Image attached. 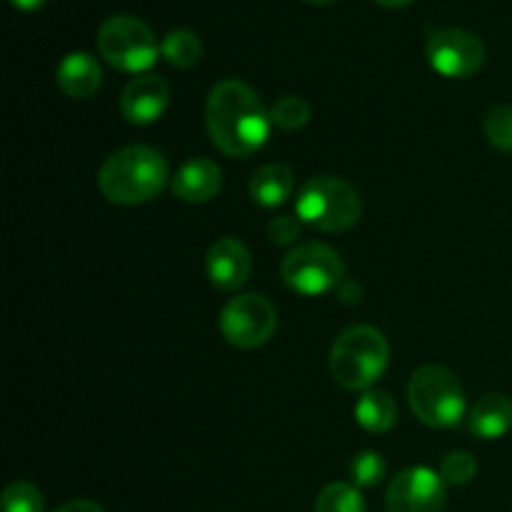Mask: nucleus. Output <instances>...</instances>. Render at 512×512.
Instances as JSON below:
<instances>
[{
	"mask_svg": "<svg viewBox=\"0 0 512 512\" xmlns=\"http://www.w3.org/2000/svg\"><path fill=\"white\" fill-rule=\"evenodd\" d=\"M205 123L213 145L228 158H248L270 138V113L243 80H220L205 103Z\"/></svg>",
	"mask_w": 512,
	"mask_h": 512,
	"instance_id": "nucleus-1",
	"label": "nucleus"
},
{
	"mask_svg": "<svg viewBox=\"0 0 512 512\" xmlns=\"http://www.w3.org/2000/svg\"><path fill=\"white\" fill-rule=\"evenodd\" d=\"M168 183V160L148 145H128L105 158L98 170V188L110 203L140 205L158 198Z\"/></svg>",
	"mask_w": 512,
	"mask_h": 512,
	"instance_id": "nucleus-2",
	"label": "nucleus"
},
{
	"mask_svg": "<svg viewBox=\"0 0 512 512\" xmlns=\"http://www.w3.org/2000/svg\"><path fill=\"white\" fill-rule=\"evenodd\" d=\"M390 360L388 340L370 325H353L335 338L330 373L345 390H368L385 373Z\"/></svg>",
	"mask_w": 512,
	"mask_h": 512,
	"instance_id": "nucleus-3",
	"label": "nucleus"
},
{
	"mask_svg": "<svg viewBox=\"0 0 512 512\" xmlns=\"http://www.w3.org/2000/svg\"><path fill=\"white\" fill-rule=\"evenodd\" d=\"M295 213L305 225L320 233H345L363 215V200L348 180L318 175L300 188Z\"/></svg>",
	"mask_w": 512,
	"mask_h": 512,
	"instance_id": "nucleus-4",
	"label": "nucleus"
},
{
	"mask_svg": "<svg viewBox=\"0 0 512 512\" xmlns=\"http://www.w3.org/2000/svg\"><path fill=\"white\" fill-rule=\"evenodd\" d=\"M408 400L415 418L428 428H455L465 418V390L443 365H423L413 373Z\"/></svg>",
	"mask_w": 512,
	"mask_h": 512,
	"instance_id": "nucleus-5",
	"label": "nucleus"
},
{
	"mask_svg": "<svg viewBox=\"0 0 512 512\" xmlns=\"http://www.w3.org/2000/svg\"><path fill=\"white\" fill-rule=\"evenodd\" d=\"M98 50L113 68L143 73L158 60L160 45L153 28L135 15H113L98 28Z\"/></svg>",
	"mask_w": 512,
	"mask_h": 512,
	"instance_id": "nucleus-6",
	"label": "nucleus"
},
{
	"mask_svg": "<svg viewBox=\"0 0 512 512\" xmlns=\"http://www.w3.org/2000/svg\"><path fill=\"white\" fill-rule=\"evenodd\" d=\"M280 278L300 295H323L345 283V263L325 243H303L280 263Z\"/></svg>",
	"mask_w": 512,
	"mask_h": 512,
	"instance_id": "nucleus-7",
	"label": "nucleus"
},
{
	"mask_svg": "<svg viewBox=\"0 0 512 512\" xmlns=\"http://www.w3.org/2000/svg\"><path fill=\"white\" fill-rule=\"evenodd\" d=\"M220 333L230 345L243 350L260 348L273 338L278 328V313L265 295H240L220 313Z\"/></svg>",
	"mask_w": 512,
	"mask_h": 512,
	"instance_id": "nucleus-8",
	"label": "nucleus"
},
{
	"mask_svg": "<svg viewBox=\"0 0 512 512\" xmlns=\"http://www.w3.org/2000/svg\"><path fill=\"white\" fill-rule=\"evenodd\" d=\"M428 60L445 78H470L485 63V45L465 28H438L428 38Z\"/></svg>",
	"mask_w": 512,
	"mask_h": 512,
	"instance_id": "nucleus-9",
	"label": "nucleus"
},
{
	"mask_svg": "<svg viewBox=\"0 0 512 512\" xmlns=\"http://www.w3.org/2000/svg\"><path fill=\"white\" fill-rule=\"evenodd\" d=\"M388 512H443L445 483L428 468H408L393 478L385 495Z\"/></svg>",
	"mask_w": 512,
	"mask_h": 512,
	"instance_id": "nucleus-10",
	"label": "nucleus"
},
{
	"mask_svg": "<svg viewBox=\"0 0 512 512\" xmlns=\"http://www.w3.org/2000/svg\"><path fill=\"white\" fill-rule=\"evenodd\" d=\"M205 270H208L210 283L223 293L243 288L253 270V258L250 250L235 238H220L210 245L205 255Z\"/></svg>",
	"mask_w": 512,
	"mask_h": 512,
	"instance_id": "nucleus-11",
	"label": "nucleus"
},
{
	"mask_svg": "<svg viewBox=\"0 0 512 512\" xmlns=\"http://www.w3.org/2000/svg\"><path fill=\"white\" fill-rule=\"evenodd\" d=\"M170 103V88L160 75H138L120 95V113L133 125H150L165 113Z\"/></svg>",
	"mask_w": 512,
	"mask_h": 512,
	"instance_id": "nucleus-12",
	"label": "nucleus"
},
{
	"mask_svg": "<svg viewBox=\"0 0 512 512\" xmlns=\"http://www.w3.org/2000/svg\"><path fill=\"white\" fill-rule=\"evenodd\" d=\"M223 188V170L208 158H193L175 173L173 195L183 203H208Z\"/></svg>",
	"mask_w": 512,
	"mask_h": 512,
	"instance_id": "nucleus-13",
	"label": "nucleus"
},
{
	"mask_svg": "<svg viewBox=\"0 0 512 512\" xmlns=\"http://www.w3.org/2000/svg\"><path fill=\"white\" fill-rule=\"evenodd\" d=\"M60 90L70 98H90L103 85V70L90 53H68L55 70Z\"/></svg>",
	"mask_w": 512,
	"mask_h": 512,
	"instance_id": "nucleus-14",
	"label": "nucleus"
},
{
	"mask_svg": "<svg viewBox=\"0 0 512 512\" xmlns=\"http://www.w3.org/2000/svg\"><path fill=\"white\" fill-rule=\"evenodd\" d=\"M468 428L480 440H498L512 428V400L503 393H488L470 408Z\"/></svg>",
	"mask_w": 512,
	"mask_h": 512,
	"instance_id": "nucleus-15",
	"label": "nucleus"
},
{
	"mask_svg": "<svg viewBox=\"0 0 512 512\" xmlns=\"http://www.w3.org/2000/svg\"><path fill=\"white\" fill-rule=\"evenodd\" d=\"M295 175L288 165H263L250 178V198L260 208H278L293 195Z\"/></svg>",
	"mask_w": 512,
	"mask_h": 512,
	"instance_id": "nucleus-16",
	"label": "nucleus"
},
{
	"mask_svg": "<svg viewBox=\"0 0 512 512\" xmlns=\"http://www.w3.org/2000/svg\"><path fill=\"white\" fill-rule=\"evenodd\" d=\"M355 420L368 433H388L398 420V405L388 390H365L355 403Z\"/></svg>",
	"mask_w": 512,
	"mask_h": 512,
	"instance_id": "nucleus-17",
	"label": "nucleus"
},
{
	"mask_svg": "<svg viewBox=\"0 0 512 512\" xmlns=\"http://www.w3.org/2000/svg\"><path fill=\"white\" fill-rule=\"evenodd\" d=\"M160 53L175 68H193L203 55V43L188 28H173L160 43Z\"/></svg>",
	"mask_w": 512,
	"mask_h": 512,
	"instance_id": "nucleus-18",
	"label": "nucleus"
},
{
	"mask_svg": "<svg viewBox=\"0 0 512 512\" xmlns=\"http://www.w3.org/2000/svg\"><path fill=\"white\" fill-rule=\"evenodd\" d=\"M315 512H365V500L355 485L330 483L315 498Z\"/></svg>",
	"mask_w": 512,
	"mask_h": 512,
	"instance_id": "nucleus-19",
	"label": "nucleus"
},
{
	"mask_svg": "<svg viewBox=\"0 0 512 512\" xmlns=\"http://www.w3.org/2000/svg\"><path fill=\"white\" fill-rule=\"evenodd\" d=\"M310 105L300 95H283L270 108V123L280 130H298L308 125Z\"/></svg>",
	"mask_w": 512,
	"mask_h": 512,
	"instance_id": "nucleus-20",
	"label": "nucleus"
},
{
	"mask_svg": "<svg viewBox=\"0 0 512 512\" xmlns=\"http://www.w3.org/2000/svg\"><path fill=\"white\" fill-rule=\"evenodd\" d=\"M475 473H478V460L470 450H453V453L440 460L438 475L443 478L445 485H453V488L468 485L475 478Z\"/></svg>",
	"mask_w": 512,
	"mask_h": 512,
	"instance_id": "nucleus-21",
	"label": "nucleus"
},
{
	"mask_svg": "<svg viewBox=\"0 0 512 512\" xmlns=\"http://www.w3.org/2000/svg\"><path fill=\"white\" fill-rule=\"evenodd\" d=\"M485 135L493 143V148L512 153V105H495L485 115Z\"/></svg>",
	"mask_w": 512,
	"mask_h": 512,
	"instance_id": "nucleus-22",
	"label": "nucleus"
},
{
	"mask_svg": "<svg viewBox=\"0 0 512 512\" xmlns=\"http://www.w3.org/2000/svg\"><path fill=\"white\" fill-rule=\"evenodd\" d=\"M350 478L355 488H375L385 478V460L383 455L373 450H363L350 460Z\"/></svg>",
	"mask_w": 512,
	"mask_h": 512,
	"instance_id": "nucleus-23",
	"label": "nucleus"
},
{
	"mask_svg": "<svg viewBox=\"0 0 512 512\" xmlns=\"http://www.w3.org/2000/svg\"><path fill=\"white\" fill-rule=\"evenodd\" d=\"M3 512H43V493L33 483L15 480L3 490Z\"/></svg>",
	"mask_w": 512,
	"mask_h": 512,
	"instance_id": "nucleus-24",
	"label": "nucleus"
},
{
	"mask_svg": "<svg viewBox=\"0 0 512 512\" xmlns=\"http://www.w3.org/2000/svg\"><path fill=\"white\" fill-rule=\"evenodd\" d=\"M300 223H303V220L293 218V215H278V218L270 220L268 240L273 245L293 243V240L300 235Z\"/></svg>",
	"mask_w": 512,
	"mask_h": 512,
	"instance_id": "nucleus-25",
	"label": "nucleus"
},
{
	"mask_svg": "<svg viewBox=\"0 0 512 512\" xmlns=\"http://www.w3.org/2000/svg\"><path fill=\"white\" fill-rule=\"evenodd\" d=\"M55 512H105L98 503L93 500H70V503L60 505Z\"/></svg>",
	"mask_w": 512,
	"mask_h": 512,
	"instance_id": "nucleus-26",
	"label": "nucleus"
},
{
	"mask_svg": "<svg viewBox=\"0 0 512 512\" xmlns=\"http://www.w3.org/2000/svg\"><path fill=\"white\" fill-rule=\"evenodd\" d=\"M10 3L20 10H38V8H43L45 0H10Z\"/></svg>",
	"mask_w": 512,
	"mask_h": 512,
	"instance_id": "nucleus-27",
	"label": "nucleus"
},
{
	"mask_svg": "<svg viewBox=\"0 0 512 512\" xmlns=\"http://www.w3.org/2000/svg\"><path fill=\"white\" fill-rule=\"evenodd\" d=\"M378 3L385 5V8H400V5H408L413 0H378Z\"/></svg>",
	"mask_w": 512,
	"mask_h": 512,
	"instance_id": "nucleus-28",
	"label": "nucleus"
},
{
	"mask_svg": "<svg viewBox=\"0 0 512 512\" xmlns=\"http://www.w3.org/2000/svg\"><path fill=\"white\" fill-rule=\"evenodd\" d=\"M308 3H315V5H325V3H333V0H308Z\"/></svg>",
	"mask_w": 512,
	"mask_h": 512,
	"instance_id": "nucleus-29",
	"label": "nucleus"
}]
</instances>
